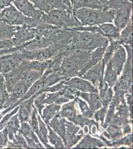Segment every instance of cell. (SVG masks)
Returning a JSON list of instances; mask_svg holds the SVG:
<instances>
[{
	"instance_id": "cell-1",
	"label": "cell",
	"mask_w": 133,
	"mask_h": 149,
	"mask_svg": "<svg viewBox=\"0 0 133 149\" xmlns=\"http://www.w3.org/2000/svg\"><path fill=\"white\" fill-rule=\"evenodd\" d=\"M109 43L107 38L97 33L75 31L68 43V47L70 51L79 50L91 52L97 48L107 47Z\"/></svg>"
},
{
	"instance_id": "cell-2",
	"label": "cell",
	"mask_w": 133,
	"mask_h": 149,
	"mask_svg": "<svg viewBox=\"0 0 133 149\" xmlns=\"http://www.w3.org/2000/svg\"><path fill=\"white\" fill-rule=\"evenodd\" d=\"M91 51L72 50L63 58L60 72L65 79L77 76L89 60Z\"/></svg>"
},
{
	"instance_id": "cell-3",
	"label": "cell",
	"mask_w": 133,
	"mask_h": 149,
	"mask_svg": "<svg viewBox=\"0 0 133 149\" xmlns=\"http://www.w3.org/2000/svg\"><path fill=\"white\" fill-rule=\"evenodd\" d=\"M127 53V59L123 67V74L114 86L113 99L121 102L125 100V94L132 93L133 89V48L132 45L124 46Z\"/></svg>"
},
{
	"instance_id": "cell-4",
	"label": "cell",
	"mask_w": 133,
	"mask_h": 149,
	"mask_svg": "<svg viewBox=\"0 0 133 149\" xmlns=\"http://www.w3.org/2000/svg\"><path fill=\"white\" fill-rule=\"evenodd\" d=\"M81 26H99L104 23H113L114 12L112 10H99L81 8L72 12Z\"/></svg>"
},
{
	"instance_id": "cell-5",
	"label": "cell",
	"mask_w": 133,
	"mask_h": 149,
	"mask_svg": "<svg viewBox=\"0 0 133 149\" xmlns=\"http://www.w3.org/2000/svg\"><path fill=\"white\" fill-rule=\"evenodd\" d=\"M40 22L61 29H68L81 26L72 12L67 9H55L42 15Z\"/></svg>"
},
{
	"instance_id": "cell-6",
	"label": "cell",
	"mask_w": 133,
	"mask_h": 149,
	"mask_svg": "<svg viewBox=\"0 0 133 149\" xmlns=\"http://www.w3.org/2000/svg\"><path fill=\"white\" fill-rule=\"evenodd\" d=\"M0 19L14 26H29L36 27L41 22L39 20L24 15L13 4L0 10Z\"/></svg>"
},
{
	"instance_id": "cell-7",
	"label": "cell",
	"mask_w": 133,
	"mask_h": 149,
	"mask_svg": "<svg viewBox=\"0 0 133 149\" xmlns=\"http://www.w3.org/2000/svg\"><path fill=\"white\" fill-rule=\"evenodd\" d=\"M22 59L19 50L0 57V71L7 78L17 71Z\"/></svg>"
},
{
	"instance_id": "cell-8",
	"label": "cell",
	"mask_w": 133,
	"mask_h": 149,
	"mask_svg": "<svg viewBox=\"0 0 133 149\" xmlns=\"http://www.w3.org/2000/svg\"><path fill=\"white\" fill-rule=\"evenodd\" d=\"M37 27L29 26H17L12 39L14 46H20L33 39L37 36Z\"/></svg>"
},
{
	"instance_id": "cell-9",
	"label": "cell",
	"mask_w": 133,
	"mask_h": 149,
	"mask_svg": "<svg viewBox=\"0 0 133 149\" xmlns=\"http://www.w3.org/2000/svg\"><path fill=\"white\" fill-rule=\"evenodd\" d=\"M113 12V24L121 31L132 17V3L128 2Z\"/></svg>"
},
{
	"instance_id": "cell-10",
	"label": "cell",
	"mask_w": 133,
	"mask_h": 149,
	"mask_svg": "<svg viewBox=\"0 0 133 149\" xmlns=\"http://www.w3.org/2000/svg\"><path fill=\"white\" fill-rule=\"evenodd\" d=\"M104 73V70L102 69L101 61L81 74L79 78L90 81L94 87L98 90L104 84L103 79Z\"/></svg>"
},
{
	"instance_id": "cell-11",
	"label": "cell",
	"mask_w": 133,
	"mask_h": 149,
	"mask_svg": "<svg viewBox=\"0 0 133 149\" xmlns=\"http://www.w3.org/2000/svg\"><path fill=\"white\" fill-rule=\"evenodd\" d=\"M13 5L24 15L39 21L44 14L29 0H14Z\"/></svg>"
},
{
	"instance_id": "cell-12",
	"label": "cell",
	"mask_w": 133,
	"mask_h": 149,
	"mask_svg": "<svg viewBox=\"0 0 133 149\" xmlns=\"http://www.w3.org/2000/svg\"><path fill=\"white\" fill-rule=\"evenodd\" d=\"M64 83L70 88L76 89L79 92L99 93L97 88L94 87L90 81L83 78L74 77L64 80Z\"/></svg>"
},
{
	"instance_id": "cell-13",
	"label": "cell",
	"mask_w": 133,
	"mask_h": 149,
	"mask_svg": "<svg viewBox=\"0 0 133 149\" xmlns=\"http://www.w3.org/2000/svg\"><path fill=\"white\" fill-rule=\"evenodd\" d=\"M19 131L22 134L29 148L41 149L44 148V146L41 144L39 139L36 133L32 130L31 126L28 122L20 123V126Z\"/></svg>"
},
{
	"instance_id": "cell-14",
	"label": "cell",
	"mask_w": 133,
	"mask_h": 149,
	"mask_svg": "<svg viewBox=\"0 0 133 149\" xmlns=\"http://www.w3.org/2000/svg\"><path fill=\"white\" fill-rule=\"evenodd\" d=\"M66 128V139L67 141V148L75 146L84 136L83 130L80 127L72 122L65 120Z\"/></svg>"
},
{
	"instance_id": "cell-15",
	"label": "cell",
	"mask_w": 133,
	"mask_h": 149,
	"mask_svg": "<svg viewBox=\"0 0 133 149\" xmlns=\"http://www.w3.org/2000/svg\"><path fill=\"white\" fill-rule=\"evenodd\" d=\"M126 59L127 53L125 48L119 44L109 60L112 68L116 72L118 76H119L122 72Z\"/></svg>"
},
{
	"instance_id": "cell-16",
	"label": "cell",
	"mask_w": 133,
	"mask_h": 149,
	"mask_svg": "<svg viewBox=\"0 0 133 149\" xmlns=\"http://www.w3.org/2000/svg\"><path fill=\"white\" fill-rule=\"evenodd\" d=\"M65 118L60 116L59 113L55 115L47 125L50 126L56 134L61 138L65 148H67V141L66 139V128Z\"/></svg>"
},
{
	"instance_id": "cell-17",
	"label": "cell",
	"mask_w": 133,
	"mask_h": 149,
	"mask_svg": "<svg viewBox=\"0 0 133 149\" xmlns=\"http://www.w3.org/2000/svg\"><path fill=\"white\" fill-rule=\"evenodd\" d=\"M36 97V95L33 96L19 104V110L17 114L20 123L24 122L29 123L33 109L34 100Z\"/></svg>"
},
{
	"instance_id": "cell-18",
	"label": "cell",
	"mask_w": 133,
	"mask_h": 149,
	"mask_svg": "<svg viewBox=\"0 0 133 149\" xmlns=\"http://www.w3.org/2000/svg\"><path fill=\"white\" fill-rule=\"evenodd\" d=\"M52 59L27 61L23 60L19 67L22 69L34 70L44 73L52 62Z\"/></svg>"
},
{
	"instance_id": "cell-19",
	"label": "cell",
	"mask_w": 133,
	"mask_h": 149,
	"mask_svg": "<svg viewBox=\"0 0 133 149\" xmlns=\"http://www.w3.org/2000/svg\"><path fill=\"white\" fill-rule=\"evenodd\" d=\"M107 47H100L97 48L94 50L91 51V56L89 60L86 65L84 66L83 69L81 70L78 74L77 76H81V74H84L86 71L89 69L90 68L93 67V66L99 63L100 61H101L102 59L104 53L105 49Z\"/></svg>"
},
{
	"instance_id": "cell-20",
	"label": "cell",
	"mask_w": 133,
	"mask_h": 149,
	"mask_svg": "<svg viewBox=\"0 0 133 149\" xmlns=\"http://www.w3.org/2000/svg\"><path fill=\"white\" fill-rule=\"evenodd\" d=\"M83 137L80 142L74 149H96L106 147L102 141L93 137L89 134Z\"/></svg>"
},
{
	"instance_id": "cell-21",
	"label": "cell",
	"mask_w": 133,
	"mask_h": 149,
	"mask_svg": "<svg viewBox=\"0 0 133 149\" xmlns=\"http://www.w3.org/2000/svg\"><path fill=\"white\" fill-rule=\"evenodd\" d=\"M97 138L104 143L105 146L109 147L118 148L122 145H126L131 148L133 145V134H127L120 139L114 141L108 140L101 134H98Z\"/></svg>"
},
{
	"instance_id": "cell-22",
	"label": "cell",
	"mask_w": 133,
	"mask_h": 149,
	"mask_svg": "<svg viewBox=\"0 0 133 149\" xmlns=\"http://www.w3.org/2000/svg\"><path fill=\"white\" fill-rule=\"evenodd\" d=\"M133 20L131 18L127 26L121 31L119 37L116 39L118 44L124 45L133 44Z\"/></svg>"
},
{
	"instance_id": "cell-23",
	"label": "cell",
	"mask_w": 133,
	"mask_h": 149,
	"mask_svg": "<svg viewBox=\"0 0 133 149\" xmlns=\"http://www.w3.org/2000/svg\"><path fill=\"white\" fill-rule=\"evenodd\" d=\"M78 97H81L88 102L90 109L95 111L102 107L99 93L79 92Z\"/></svg>"
},
{
	"instance_id": "cell-24",
	"label": "cell",
	"mask_w": 133,
	"mask_h": 149,
	"mask_svg": "<svg viewBox=\"0 0 133 149\" xmlns=\"http://www.w3.org/2000/svg\"><path fill=\"white\" fill-rule=\"evenodd\" d=\"M100 34L110 39L116 40L119 37L121 31L113 23H104L98 26Z\"/></svg>"
},
{
	"instance_id": "cell-25",
	"label": "cell",
	"mask_w": 133,
	"mask_h": 149,
	"mask_svg": "<svg viewBox=\"0 0 133 149\" xmlns=\"http://www.w3.org/2000/svg\"><path fill=\"white\" fill-rule=\"evenodd\" d=\"M59 114L61 117L67 119L69 121L72 122L78 114L76 102L74 100L67 103H65L61 107Z\"/></svg>"
},
{
	"instance_id": "cell-26",
	"label": "cell",
	"mask_w": 133,
	"mask_h": 149,
	"mask_svg": "<svg viewBox=\"0 0 133 149\" xmlns=\"http://www.w3.org/2000/svg\"><path fill=\"white\" fill-rule=\"evenodd\" d=\"M20 122L18 118L17 114L13 115L6 124L5 127L7 128L8 133L9 140L14 141L15 140V135L18 132L20 128Z\"/></svg>"
},
{
	"instance_id": "cell-27",
	"label": "cell",
	"mask_w": 133,
	"mask_h": 149,
	"mask_svg": "<svg viewBox=\"0 0 133 149\" xmlns=\"http://www.w3.org/2000/svg\"><path fill=\"white\" fill-rule=\"evenodd\" d=\"M72 122L76 125L80 126L83 129L85 127H89V132L93 126H96L98 132H100V128L98 122L94 120L93 119L85 117L82 114H77Z\"/></svg>"
},
{
	"instance_id": "cell-28",
	"label": "cell",
	"mask_w": 133,
	"mask_h": 149,
	"mask_svg": "<svg viewBox=\"0 0 133 149\" xmlns=\"http://www.w3.org/2000/svg\"><path fill=\"white\" fill-rule=\"evenodd\" d=\"M101 134L108 140L114 141L124 136L121 128L109 125L101 132Z\"/></svg>"
},
{
	"instance_id": "cell-29",
	"label": "cell",
	"mask_w": 133,
	"mask_h": 149,
	"mask_svg": "<svg viewBox=\"0 0 133 149\" xmlns=\"http://www.w3.org/2000/svg\"><path fill=\"white\" fill-rule=\"evenodd\" d=\"M61 108V105L52 103L49 104L43 109V113L41 116L46 125L49 123L50 121L55 115L59 113Z\"/></svg>"
},
{
	"instance_id": "cell-30",
	"label": "cell",
	"mask_w": 133,
	"mask_h": 149,
	"mask_svg": "<svg viewBox=\"0 0 133 149\" xmlns=\"http://www.w3.org/2000/svg\"><path fill=\"white\" fill-rule=\"evenodd\" d=\"M98 91L102 105H109L113 97V91L112 88L104 82V85L98 88Z\"/></svg>"
},
{
	"instance_id": "cell-31",
	"label": "cell",
	"mask_w": 133,
	"mask_h": 149,
	"mask_svg": "<svg viewBox=\"0 0 133 149\" xmlns=\"http://www.w3.org/2000/svg\"><path fill=\"white\" fill-rule=\"evenodd\" d=\"M17 26L10 25L0 19V40L12 39Z\"/></svg>"
},
{
	"instance_id": "cell-32",
	"label": "cell",
	"mask_w": 133,
	"mask_h": 149,
	"mask_svg": "<svg viewBox=\"0 0 133 149\" xmlns=\"http://www.w3.org/2000/svg\"><path fill=\"white\" fill-rule=\"evenodd\" d=\"M106 69L104 73V81L110 87H113L118 80V75L113 69L111 62L109 61L106 65Z\"/></svg>"
},
{
	"instance_id": "cell-33",
	"label": "cell",
	"mask_w": 133,
	"mask_h": 149,
	"mask_svg": "<svg viewBox=\"0 0 133 149\" xmlns=\"http://www.w3.org/2000/svg\"><path fill=\"white\" fill-rule=\"evenodd\" d=\"M37 116L38 121V124H39V133H40L39 140L46 148H48V149L54 148L52 146L50 145L48 143L49 141L47 138V136L48 134V130L46 127V124L42 121V119L41 118L40 115H39L38 112L37 113Z\"/></svg>"
},
{
	"instance_id": "cell-34",
	"label": "cell",
	"mask_w": 133,
	"mask_h": 149,
	"mask_svg": "<svg viewBox=\"0 0 133 149\" xmlns=\"http://www.w3.org/2000/svg\"><path fill=\"white\" fill-rule=\"evenodd\" d=\"M15 140L14 141H8L5 148L7 149H22L29 148L25 138L20 132L19 131L15 135Z\"/></svg>"
},
{
	"instance_id": "cell-35",
	"label": "cell",
	"mask_w": 133,
	"mask_h": 149,
	"mask_svg": "<svg viewBox=\"0 0 133 149\" xmlns=\"http://www.w3.org/2000/svg\"><path fill=\"white\" fill-rule=\"evenodd\" d=\"M109 0H83L81 8L104 10L108 4Z\"/></svg>"
},
{
	"instance_id": "cell-36",
	"label": "cell",
	"mask_w": 133,
	"mask_h": 149,
	"mask_svg": "<svg viewBox=\"0 0 133 149\" xmlns=\"http://www.w3.org/2000/svg\"><path fill=\"white\" fill-rule=\"evenodd\" d=\"M48 130L47 136L48 140L49 142L54 146V148L57 149H64L65 148L64 142L61 138L56 134L52 129L48 125H46Z\"/></svg>"
},
{
	"instance_id": "cell-37",
	"label": "cell",
	"mask_w": 133,
	"mask_h": 149,
	"mask_svg": "<svg viewBox=\"0 0 133 149\" xmlns=\"http://www.w3.org/2000/svg\"><path fill=\"white\" fill-rule=\"evenodd\" d=\"M74 100L76 102V103H78L81 110V113L83 116L88 118L93 119L95 111L90 109V107L88 106L86 102L84 101L79 97H75Z\"/></svg>"
},
{
	"instance_id": "cell-38",
	"label": "cell",
	"mask_w": 133,
	"mask_h": 149,
	"mask_svg": "<svg viewBox=\"0 0 133 149\" xmlns=\"http://www.w3.org/2000/svg\"><path fill=\"white\" fill-rule=\"evenodd\" d=\"M115 113L123 118L130 119V111L125 99L116 107Z\"/></svg>"
},
{
	"instance_id": "cell-39",
	"label": "cell",
	"mask_w": 133,
	"mask_h": 149,
	"mask_svg": "<svg viewBox=\"0 0 133 149\" xmlns=\"http://www.w3.org/2000/svg\"><path fill=\"white\" fill-rule=\"evenodd\" d=\"M47 92H42V93L37 95L34 100V106L36 109L38 113L41 116L43 109L45 107L44 100L46 96Z\"/></svg>"
},
{
	"instance_id": "cell-40",
	"label": "cell",
	"mask_w": 133,
	"mask_h": 149,
	"mask_svg": "<svg viewBox=\"0 0 133 149\" xmlns=\"http://www.w3.org/2000/svg\"><path fill=\"white\" fill-rule=\"evenodd\" d=\"M37 111L34 106H33V109L32 110V113L31 115V118L29 121V123L31 126V129L33 132L36 133L38 137H40V133H39V124L38 121L37 116Z\"/></svg>"
},
{
	"instance_id": "cell-41",
	"label": "cell",
	"mask_w": 133,
	"mask_h": 149,
	"mask_svg": "<svg viewBox=\"0 0 133 149\" xmlns=\"http://www.w3.org/2000/svg\"><path fill=\"white\" fill-rule=\"evenodd\" d=\"M132 121L129 119H125L120 117L119 116L114 113L109 125L115 126L116 127L122 128L124 126L128 124L132 123Z\"/></svg>"
},
{
	"instance_id": "cell-42",
	"label": "cell",
	"mask_w": 133,
	"mask_h": 149,
	"mask_svg": "<svg viewBox=\"0 0 133 149\" xmlns=\"http://www.w3.org/2000/svg\"><path fill=\"white\" fill-rule=\"evenodd\" d=\"M108 105H102L100 109L94 112L93 118H94L96 122H100V125H102L104 121L105 117L106 116Z\"/></svg>"
},
{
	"instance_id": "cell-43",
	"label": "cell",
	"mask_w": 133,
	"mask_h": 149,
	"mask_svg": "<svg viewBox=\"0 0 133 149\" xmlns=\"http://www.w3.org/2000/svg\"><path fill=\"white\" fill-rule=\"evenodd\" d=\"M19 105L15 107V109H13V110H11L8 113L6 114L3 117L2 119L0 121V131L2 130L5 127L6 124L8 122V121L9 120V119L12 117L13 115L17 113L18 110H19Z\"/></svg>"
},
{
	"instance_id": "cell-44",
	"label": "cell",
	"mask_w": 133,
	"mask_h": 149,
	"mask_svg": "<svg viewBox=\"0 0 133 149\" xmlns=\"http://www.w3.org/2000/svg\"><path fill=\"white\" fill-rule=\"evenodd\" d=\"M8 141V130L5 127L2 130L0 131V149L5 148Z\"/></svg>"
},
{
	"instance_id": "cell-45",
	"label": "cell",
	"mask_w": 133,
	"mask_h": 149,
	"mask_svg": "<svg viewBox=\"0 0 133 149\" xmlns=\"http://www.w3.org/2000/svg\"><path fill=\"white\" fill-rule=\"evenodd\" d=\"M125 97L126 98L127 104L128 105L129 109L130 114V119L133 120L132 118V112H133V95L132 93H127L125 94Z\"/></svg>"
},
{
	"instance_id": "cell-46",
	"label": "cell",
	"mask_w": 133,
	"mask_h": 149,
	"mask_svg": "<svg viewBox=\"0 0 133 149\" xmlns=\"http://www.w3.org/2000/svg\"><path fill=\"white\" fill-rule=\"evenodd\" d=\"M6 82L5 78L0 71V95L6 92Z\"/></svg>"
},
{
	"instance_id": "cell-47",
	"label": "cell",
	"mask_w": 133,
	"mask_h": 149,
	"mask_svg": "<svg viewBox=\"0 0 133 149\" xmlns=\"http://www.w3.org/2000/svg\"><path fill=\"white\" fill-rule=\"evenodd\" d=\"M14 0H0V10L13 4Z\"/></svg>"
},
{
	"instance_id": "cell-48",
	"label": "cell",
	"mask_w": 133,
	"mask_h": 149,
	"mask_svg": "<svg viewBox=\"0 0 133 149\" xmlns=\"http://www.w3.org/2000/svg\"><path fill=\"white\" fill-rule=\"evenodd\" d=\"M83 0H72V12L81 8V3Z\"/></svg>"
},
{
	"instance_id": "cell-49",
	"label": "cell",
	"mask_w": 133,
	"mask_h": 149,
	"mask_svg": "<svg viewBox=\"0 0 133 149\" xmlns=\"http://www.w3.org/2000/svg\"><path fill=\"white\" fill-rule=\"evenodd\" d=\"M7 96H8V92L7 91L5 92L3 94H2L1 95H0V113L3 110V104L7 99Z\"/></svg>"
},
{
	"instance_id": "cell-50",
	"label": "cell",
	"mask_w": 133,
	"mask_h": 149,
	"mask_svg": "<svg viewBox=\"0 0 133 149\" xmlns=\"http://www.w3.org/2000/svg\"><path fill=\"white\" fill-rule=\"evenodd\" d=\"M70 11L72 12V0H59Z\"/></svg>"
},
{
	"instance_id": "cell-51",
	"label": "cell",
	"mask_w": 133,
	"mask_h": 149,
	"mask_svg": "<svg viewBox=\"0 0 133 149\" xmlns=\"http://www.w3.org/2000/svg\"><path fill=\"white\" fill-rule=\"evenodd\" d=\"M122 130L123 132L124 136L126 135L127 134H131L132 133V128L130 124H128L122 128Z\"/></svg>"
},
{
	"instance_id": "cell-52",
	"label": "cell",
	"mask_w": 133,
	"mask_h": 149,
	"mask_svg": "<svg viewBox=\"0 0 133 149\" xmlns=\"http://www.w3.org/2000/svg\"><path fill=\"white\" fill-rule=\"evenodd\" d=\"M14 52H15L10 51V50H3L0 49V57L5 55L8 54H10V53Z\"/></svg>"
},
{
	"instance_id": "cell-53",
	"label": "cell",
	"mask_w": 133,
	"mask_h": 149,
	"mask_svg": "<svg viewBox=\"0 0 133 149\" xmlns=\"http://www.w3.org/2000/svg\"><path fill=\"white\" fill-rule=\"evenodd\" d=\"M3 115H2V114L1 113V112L0 113V121L2 119V118L3 117Z\"/></svg>"
},
{
	"instance_id": "cell-54",
	"label": "cell",
	"mask_w": 133,
	"mask_h": 149,
	"mask_svg": "<svg viewBox=\"0 0 133 149\" xmlns=\"http://www.w3.org/2000/svg\"><path fill=\"white\" fill-rule=\"evenodd\" d=\"M127 1L130 3H132V1H133V0H127Z\"/></svg>"
}]
</instances>
